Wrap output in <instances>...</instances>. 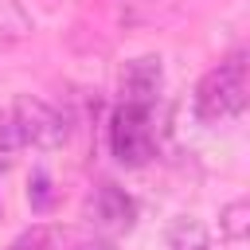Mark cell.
I'll use <instances>...</instances> for the list:
<instances>
[{"instance_id": "obj_1", "label": "cell", "mask_w": 250, "mask_h": 250, "mask_svg": "<svg viewBox=\"0 0 250 250\" xmlns=\"http://www.w3.org/2000/svg\"><path fill=\"white\" fill-rule=\"evenodd\" d=\"M246 109V59L234 51L215 70H207L195 86V117L203 125H219Z\"/></svg>"}, {"instance_id": "obj_2", "label": "cell", "mask_w": 250, "mask_h": 250, "mask_svg": "<svg viewBox=\"0 0 250 250\" xmlns=\"http://www.w3.org/2000/svg\"><path fill=\"white\" fill-rule=\"evenodd\" d=\"M109 152L125 168H141L156 156V125H152V105H133L117 102L109 113Z\"/></svg>"}, {"instance_id": "obj_3", "label": "cell", "mask_w": 250, "mask_h": 250, "mask_svg": "<svg viewBox=\"0 0 250 250\" xmlns=\"http://www.w3.org/2000/svg\"><path fill=\"white\" fill-rule=\"evenodd\" d=\"M8 113H12V121L20 129V141L31 145V148H59L66 141V117L55 105H47L43 98L20 94Z\"/></svg>"}, {"instance_id": "obj_4", "label": "cell", "mask_w": 250, "mask_h": 250, "mask_svg": "<svg viewBox=\"0 0 250 250\" xmlns=\"http://www.w3.org/2000/svg\"><path fill=\"white\" fill-rule=\"evenodd\" d=\"M86 215H90V223L105 234V238H117V234H129L133 230V223H137V203H133V195L125 191V188H117V184H98L94 188V195L86 199Z\"/></svg>"}, {"instance_id": "obj_5", "label": "cell", "mask_w": 250, "mask_h": 250, "mask_svg": "<svg viewBox=\"0 0 250 250\" xmlns=\"http://www.w3.org/2000/svg\"><path fill=\"white\" fill-rule=\"evenodd\" d=\"M160 86H164L160 55H141V59L125 62V70H121V102H133V105H156Z\"/></svg>"}, {"instance_id": "obj_6", "label": "cell", "mask_w": 250, "mask_h": 250, "mask_svg": "<svg viewBox=\"0 0 250 250\" xmlns=\"http://www.w3.org/2000/svg\"><path fill=\"white\" fill-rule=\"evenodd\" d=\"M31 31H35L31 12H27L20 0H0V51L20 47V43H23Z\"/></svg>"}, {"instance_id": "obj_7", "label": "cell", "mask_w": 250, "mask_h": 250, "mask_svg": "<svg viewBox=\"0 0 250 250\" xmlns=\"http://www.w3.org/2000/svg\"><path fill=\"white\" fill-rule=\"evenodd\" d=\"M168 250H211V234L195 215H176L168 223Z\"/></svg>"}, {"instance_id": "obj_8", "label": "cell", "mask_w": 250, "mask_h": 250, "mask_svg": "<svg viewBox=\"0 0 250 250\" xmlns=\"http://www.w3.org/2000/svg\"><path fill=\"white\" fill-rule=\"evenodd\" d=\"M219 234L227 242H242L250 234V203L246 199H230L223 211H219Z\"/></svg>"}, {"instance_id": "obj_9", "label": "cell", "mask_w": 250, "mask_h": 250, "mask_svg": "<svg viewBox=\"0 0 250 250\" xmlns=\"http://www.w3.org/2000/svg\"><path fill=\"white\" fill-rule=\"evenodd\" d=\"M8 250H62V230H55V227H31Z\"/></svg>"}, {"instance_id": "obj_10", "label": "cell", "mask_w": 250, "mask_h": 250, "mask_svg": "<svg viewBox=\"0 0 250 250\" xmlns=\"http://www.w3.org/2000/svg\"><path fill=\"white\" fill-rule=\"evenodd\" d=\"M20 148H23L20 129H16L12 113H8V109H0V172H4V168H12V160H16V152H20Z\"/></svg>"}, {"instance_id": "obj_11", "label": "cell", "mask_w": 250, "mask_h": 250, "mask_svg": "<svg viewBox=\"0 0 250 250\" xmlns=\"http://www.w3.org/2000/svg\"><path fill=\"white\" fill-rule=\"evenodd\" d=\"M27 203H31V211H51L55 188H51V176H47V172H35V176H31V184H27Z\"/></svg>"}]
</instances>
